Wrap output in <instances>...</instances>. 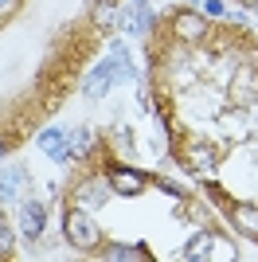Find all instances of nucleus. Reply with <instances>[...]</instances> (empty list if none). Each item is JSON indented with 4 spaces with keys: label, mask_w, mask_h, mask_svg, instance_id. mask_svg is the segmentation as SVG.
Returning a JSON list of instances; mask_svg holds the SVG:
<instances>
[{
    "label": "nucleus",
    "mask_w": 258,
    "mask_h": 262,
    "mask_svg": "<svg viewBox=\"0 0 258 262\" xmlns=\"http://www.w3.org/2000/svg\"><path fill=\"white\" fill-rule=\"evenodd\" d=\"M63 227H67V239H71V247H78V251H94L98 247V223H94V215L86 208H71L63 215Z\"/></svg>",
    "instance_id": "obj_1"
},
{
    "label": "nucleus",
    "mask_w": 258,
    "mask_h": 262,
    "mask_svg": "<svg viewBox=\"0 0 258 262\" xmlns=\"http://www.w3.org/2000/svg\"><path fill=\"white\" fill-rule=\"evenodd\" d=\"M16 180H20L16 168H12V172H0V200H12V196H16Z\"/></svg>",
    "instance_id": "obj_16"
},
{
    "label": "nucleus",
    "mask_w": 258,
    "mask_h": 262,
    "mask_svg": "<svg viewBox=\"0 0 258 262\" xmlns=\"http://www.w3.org/2000/svg\"><path fill=\"white\" fill-rule=\"evenodd\" d=\"M231 215H235V223L247 231V235H258V208H254V204H235Z\"/></svg>",
    "instance_id": "obj_10"
},
{
    "label": "nucleus",
    "mask_w": 258,
    "mask_h": 262,
    "mask_svg": "<svg viewBox=\"0 0 258 262\" xmlns=\"http://www.w3.org/2000/svg\"><path fill=\"white\" fill-rule=\"evenodd\" d=\"M215 161H219V157H215L211 145H192V149H188V168H196V172H211Z\"/></svg>",
    "instance_id": "obj_9"
},
{
    "label": "nucleus",
    "mask_w": 258,
    "mask_h": 262,
    "mask_svg": "<svg viewBox=\"0 0 258 262\" xmlns=\"http://www.w3.org/2000/svg\"><path fill=\"white\" fill-rule=\"evenodd\" d=\"M12 251V227H4V219H0V254Z\"/></svg>",
    "instance_id": "obj_17"
},
{
    "label": "nucleus",
    "mask_w": 258,
    "mask_h": 262,
    "mask_svg": "<svg viewBox=\"0 0 258 262\" xmlns=\"http://www.w3.org/2000/svg\"><path fill=\"white\" fill-rule=\"evenodd\" d=\"M114 78H129V67L121 63V59H106V63L98 67L94 75L86 78V94H90V98H102V94L114 86Z\"/></svg>",
    "instance_id": "obj_2"
},
{
    "label": "nucleus",
    "mask_w": 258,
    "mask_h": 262,
    "mask_svg": "<svg viewBox=\"0 0 258 262\" xmlns=\"http://www.w3.org/2000/svg\"><path fill=\"white\" fill-rule=\"evenodd\" d=\"M176 35H180V39H188V43L204 39V35H207L204 16H200V12H180V16H176Z\"/></svg>",
    "instance_id": "obj_5"
},
{
    "label": "nucleus",
    "mask_w": 258,
    "mask_h": 262,
    "mask_svg": "<svg viewBox=\"0 0 258 262\" xmlns=\"http://www.w3.org/2000/svg\"><path fill=\"white\" fill-rule=\"evenodd\" d=\"M207 247H211V231H200L188 247H184V258H196V262H207Z\"/></svg>",
    "instance_id": "obj_14"
},
{
    "label": "nucleus",
    "mask_w": 258,
    "mask_h": 262,
    "mask_svg": "<svg viewBox=\"0 0 258 262\" xmlns=\"http://www.w3.org/2000/svg\"><path fill=\"white\" fill-rule=\"evenodd\" d=\"M110 192H114L110 180H86V184L75 188V204L86 208V211H94V208H102V204L110 200Z\"/></svg>",
    "instance_id": "obj_3"
},
{
    "label": "nucleus",
    "mask_w": 258,
    "mask_h": 262,
    "mask_svg": "<svg viewBox=\"0 0 258 262\" xmlns=\"http://www.w3.org/2000/svg\"><path fill=\"white\" fill-rule=\"evenodd\" d=\"M106 258L110 262H149V251L145 247H110Z\"/></svg>",
    "instance_id": "obj_13"
},
{
    "label": "nucleus",
    "mask_w": 258,
    "mask_h": 262,
    "mask_svg": "<svg viewBox=\"0 0 258 262\" xmlns=\"http://www.w3.org/2000/svg\"><path fill=\"white\" fill-rule=\"evenodd\" d=\"M20 231L28 235V239H39L43 235V204L28 200V204L20 208Z\"/></svg>",
    "instance_id": "obj_6"
},
{
    "label": "nucleus",
    "mask_w": 258,
    "mask_h": 262,
    "mask_svg": "<svg viewBox=\"0 0 258 262\" xmlns=\"http://www.w3.org/2000/svg\"><path fill=\"white\" fill-rule=\"evenodd\" d=\"M114 20H118L114 0H102V4H94V24H98V28H114Z\"/></svg>",
    "instance_id": "obj_15"
},
{
    "label": "nucleus",
    "mask_w": 258,
    "mask_h": 262,
    "mask_svg": "<svg viewBox=\"0 0 258 262\" xmlns=\"http://www.w3.org/2000/svg\"><path fill=\"white\" fill-rule=\"evenodd\" d=\"M219 129H223L231 141H239V137H250L247 114H239V110H231V114H223V118H219Z\"/></svg>",
    "instance_id": "obj_8"
},
{
    "label": "nucleus",
    "mask_w": 258,
    "mask_h": 262,
    "mask_svg": "<svg viewBox=\"0 0 258 262\" xmlns=\"http://www.w3.org/2000/svg\"><path fill=\"white\" fill-rule=\"evenodd\" d=\"M247 125L250 133H258V102H247Z\"/></svg>",
    "instance_id": "obj_18"
},
{
    "label": "nucleus",
    "mask_w": 258,
    "mask_h": 262,
    "mask_svg": "<svg viewBox=\"0 0 258 262\" xmlns=\"http://www.w3.org/2000/svg\"><path fill=\"white\" fill-rule=\"evenodd\" d=\"M231 94H235V102H258V75L254 71H243L231 82Z\"/></svg>",
    "instance_id": "obj_7"
},
{
    "label": "nucleus",
    "mask_w": 258,
    "mask_h": 262,
    "mask_svg": "<svg viewBox=\"0 0 258 262\" xmlns=\"http://www.w3.org/2000/svg\"><path fill=\"white\" fill-rule=\"evenodd\" d=\"M235 258H239L235 247H231L223 235H211V247H207V262H235Z\"/></svg>",
    "instance_id": "obj_11"
},
{
    "label": "nucleus",
    "mask_w": 258,
    "mask_h": 262,
    "mask_svg": "<svg viewBox=\"0 0 258 262\" xmlns=\"http://www.w3.org/2000/svg\"><path fill=\"white\" fill-rule=\"evenodd\" d=\"M90 149H94V133L90 129H78L67 137V153L71 157H90Z\"/></svg>",
    "instance_id": "obj_12"
},
{
    "label": "nucleus",
    "mask_w": 258,
    "mask_h": 262,
    "mask_svg": "<svg viewBox=\"0 0 258 262\" xmlns=\"http://www.w3.org/2000/svg\"><path fill=\"white\" fill-rule=\"evenodd\" d=\"M110 188L114 192H121V196H137L141 188H145V176L141 172H129V168H110Z\"/></svg>",
    "instance_id": "obj_4"
},
{
    "label": "nucleus",
    "mask_w": 258,
    "mask_h": 262,
    "mask_svg": "<svg viewBox=\"0 0 258 262\" xmlns=\"http://www.w3.org/2000/svg\"><path fill=\"white\" fill-rule=\"evenodd\" d=\"M204 8H207V12H211V16H223V4H219V0H207Z\"/></svg>",
    "instance_id": "obj_19"
},
{
    "label": "nucleus",
    "mask_w": 258,
    "mask_h": 262,
    "mask_svg": "<svg viewBox=\"0 0 258 262\" xmlns=\"http://www.w3.org/2000/svg\"><path fill=\"white\" fill-rule=\"evenodd\" d=\"M243 4H247V8H258V0H243Z\"/></svg>",
    "instance_id": "obj_20"
}]
</instances>
